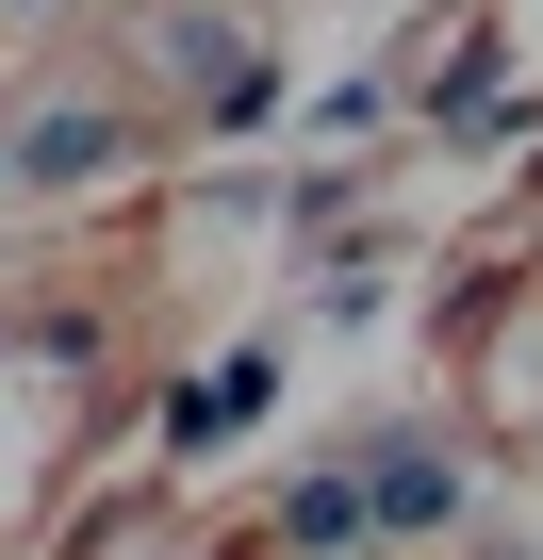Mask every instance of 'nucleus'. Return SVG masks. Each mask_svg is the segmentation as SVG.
<instances>
[{
    "label": "nucleus",
    "mask_w": 543,
    "mask_h": 560,
    "mask_svg": "<svg viewBox=\"0 0 543 560\" xmlns=\"http://www.w3.org/2000/svg\"><path fill=\"white\" fill-rule=\"evenodd\" d=\"M363 511H379V544H428V527H461V462L412 445V429H379L363 445Z\"/></svg>",
    "instance_id": "1"
},
{
    "label": "nucleus",
    "mask_w": 543,
    "mask_h": 560,
    "mask_svg": "<svg viewBox=\"0 0 543 560\" xmlns=\"http://www.w3.org/2000/svg\"><path fill=\"white\" fill-rule=\"evenodd\" d=\"M281 560H363L379 544V511H363V462H314L297 494H281V527H263Z\"/></svg>",
    "instance_id": "2"
},
{
    "label": "nucleus",
    "mask_w": 543,
    "mask_h": 560,
    "mask_svg": "<svg viewBox=\"0 0 543 560\" xmlns=\"http://www.w3.org/2000/svg\"><path fill=\"white\" fill-rule=\"evenodd\" d=\"M99 165H132V116L116 100H67V116L17 132V182H99Z\"/></svg>",
    "instance_id": "3"
},
{
    "label": "nucleus",
    "mask_w": 543,
    "mask_h": 560,
    "mask_svg": "<svg viewBox=\"0 0 543 560\" xmlns=\"http://www.w3.org/2000/svg\"><path fill=\"white\" fill-rule=\"evenodd\" d=\"M263 380H281V363H263V347H231V363H214V380H198V396H181L165 429H181V445H231V429L263 412Z\"/></svg>",
    "instance_id": "4"
},
{
    "label": "nucleus",
    "mask_w": 543,
    "mask_h": 560,
    "mask_svg": "<svg viewBox=\"0 0 543 560\" xmlns=\"http://www.w3.org/2000/svg\"><path fill=\"white\" fill-rule=\"evenodd\" d=\"M477 560H527V544H477Z\"/></svg>",
    "instance_id": "5"
},
{
    "label": "nucleus",
    "mask_w": 543,
    "mask_h": 560,
    "mask_svg": "<svg viewBox=\"0 0 543 560\" xmlns=\"http://www.w3.org/2000/svg\"><path fill=\"white\" fill-rule=\"evenodd\" d=\"M17 18H50V0H17Z\"/></svg>",
    "instance_id": "6"
}]
</instances>
